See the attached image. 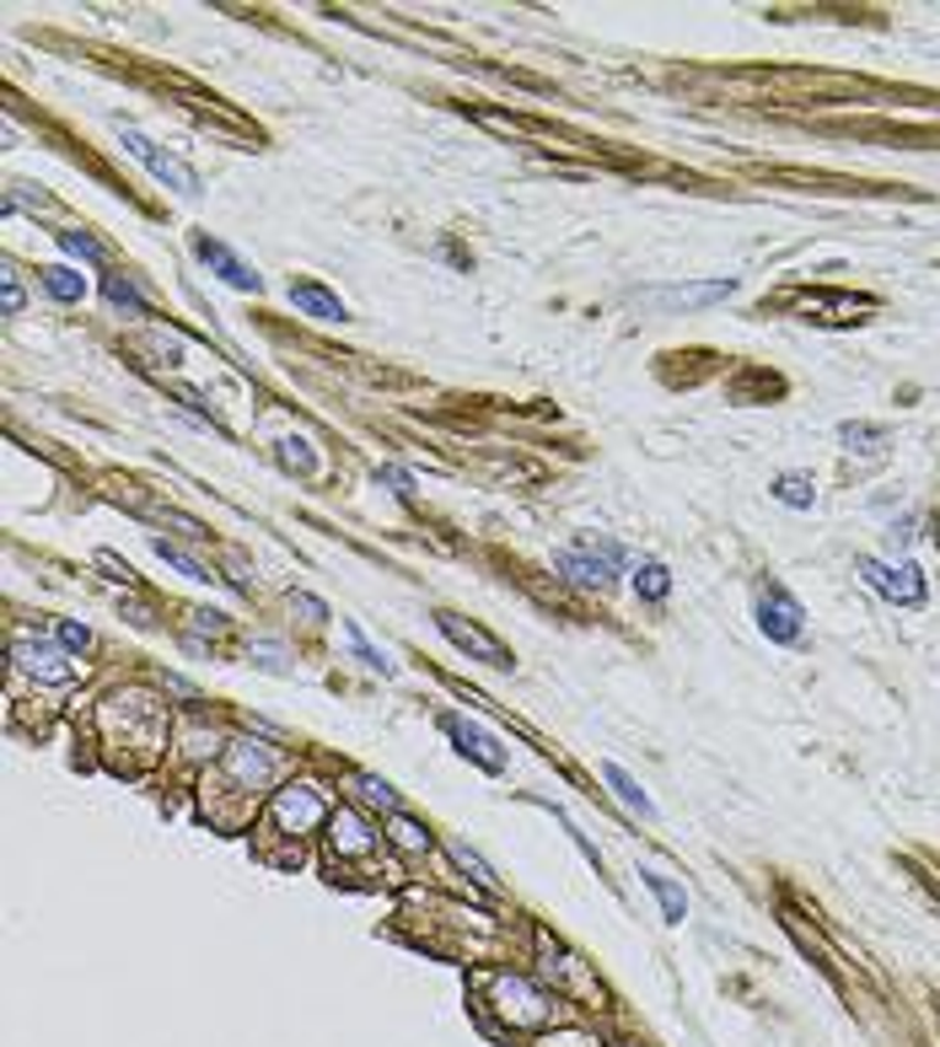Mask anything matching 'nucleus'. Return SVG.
I'll return each mask as SVG.
<instances>
[{
  "label": "nucleus",
  "mask_w": 940,
  "mask_h": 1047,
  "mask_svg": "<svg viewBox=\"0 0 940 1047\" xmlns=\"http://www.w3.org/2000/svg\"><path fill=\"white\" fill-rule=\"evenodd\" d=\"M226 768H232L248 790H258V785L275 779V752L258 747V742H232V747H226Z\"/></svg>",
  "instance_id": "nucleus-11"
},
{
  "label": "nucleus",
  "mask_w": 940,
  "mask_h": 1047,
  "mask_svg": "<svg viewBox=\"0 0 940 1047\" xmlns=\"http://www.w3.org/2000/svg\"><path fill=\"white\" fill-rule=\"evenodd\" d=\"M602 779L613 785V796L624 800L635 817H656V800H650L640 785H635V774H629V768H618V763H602Z\"/></svg>",
  "instance_id": "nucleus-14"
},
{
  "label": "nucleus",
  "mask_w": 940,
  "mask_h": 1047,
  "mask_svg": "<svg viewBox=\"0 0 940 1047\" xmlns=\"http://www.w3.org/2000/svg\"><path fill=\"white\" fill-rule=\"evenodd\" d=\"M59 248L76 252V258H87V263H102L108 252H102L98 237H87V232H59Z\"/></svg>",
  "instance_id": "nucleus-25"
},
{
  "label": "nucleus",
  "mask_w": 940,
  "mask_h": 1047,
  "mask_svg": "<svg viewBox=\"0 0 940 1047\" xmlns=\"http://www.w3.org/2000/svg\"><path fill=\"white\" fill-rule=\"evenodd\" d=\"M484 1004L505 1021V1032H548L553 1026V994L538 989L527 972H484Z\"/></svg>",
  "instance_id": "nucleus-1"
},
{
  "label": "nucleus",
  "mask_w": 940,
  "mask_h": 1047,
  "mask_svg": "<svg viewBox=\"0 0 940 1047\" xmlns=\"http://www.w3.org/2000/svg\"><path fill=\"white\" fill-rule=\"evenodd\" d=\"M119 135H124V146H130V156H135V161H146V172L156 178V183L178 189L183 200H194V194H199V172H194V167H183L178 156H167V150L156 146V140H146L135 124H119Z\"/></svg>",
  "instance_id": "nucleus-3"
},
{
  "label": "nucleus",
  "mask_w": 940,
  "mask_h": 1047,
  "mask_svg": "<svg viewBox=\"0 0 940 1047\" xmlns=\"http://www.w3.org/2000/svg\"><path fill=\"white\" fill-rule=\"evenodd\" d=\"M553 570H564L575 586H592V592H613L618 570H624V549L602 532H581L570 549L553 553Z\"/></svg>",
  "instance_id": "nucleus-2"
},
{
  "label": "nucleus",
  "mask_w": 940,
  "mask_h": 1047,
  "mask_svg": "<svg viewBox=\"0 0 940 1047\" xmlns=\"http://www.w3.org/2000/svg\"><path fill=\"white\" fill-rule=\"evenodd\" d=\"M618 1047H635V1043H618Z\"/></svg>",
  "instance_id": "nucleus-32"
},
{
  "label": "nucleus",
  "mask_w": 940,
  "mask_h": 1047,
  "mask_svg": "<svg viewBox=\"0 0 940 1047\" xmlns=\"http://www.w3.org/2000/svg\"><path fill=\"white\" fill-rule=\"evenodd\" d=\"M774 499L791 505V510H812V505H817V489H812L806 473H780V479H774Z\"/></svg>",
  "instance_id": "nucleus-16"
},
{
  "label": "nucleus",
  "mask_w": 940,
  "mask_h": 1047,
  "mask_svg": "<svg viewBox=\"0 0 940 1047\" xmlns=\"http://www.w3.org/2000/svg\"><path fill=\"white\" fill-rule=\"evenodd\" d=\"M194 258L210 269V274H221L232 291H264V280L253 274L248 263L237 258V252L226 248V243H215V237H204V232H194Z\"/></svg>",
  "instance_id": "nucleus-7"
},
{
  "label": "nucleus",
  "mask_w": 940,
  "mask_h": 1047,
  "mask_svg": "<svg viewBox=\"0 0 940 1047\" xmlns=\"http://www.w3.org/2000/svg\"><path fill=\"white\" fill-rule=\"evenodd\" d=\"M349 645H355V655H360V661H366V666H371V672H382V677H393V661H388V655H382V650L371 645V640H366V634H360V629H355V623H349Z\"/></svg>",
  "instance_id": "nucleus-24"
},
{
  "label": "nucleus",
  "mask_w": 940,
  "mask_h": 1047,
  "mask_svg": "<svg viewBox=\"0 0 940 1047\" xmlns=\"http://www.w3.org/2000/svg\"><path fill=\"white\" fill-rule=\"evenodd\" d=\"M59 645H65V650H87V645H92V629H87V623H76V618H65V623H59Z\"/></svg>",
  "instance_id": "nucleus-27"
},
{
  "label": "nucleus",
  "mask_w": 940,
  "mask_h": 1047,
  "mask_svg": "<svg viewBox=\"0 0 940 1047\" xmlns=\"http://www.w3.org/2000/svg\"><path fill=\"white\" fill-rule=\"evenodd\" d=\"M269 817H275L280 833H312V828L328 817V800L317 796L312 785H286V790L275 796V806H269Z\"/></svg>",
  "instance_id": "nucleus-6"
},
{
  "label": "nucleus",
  "mask_w": 940,
  "mask_h": 1047,
  "mask_svg": "<svg viewBox=\"0 0 940 1047\" xmlns=\"http://www.w3.org/2000/svg\"><path fill=\"white\" fill-rule=\"evenodd\" d=\"M758 629H763L774 645H795L801 629H806V612H801V601H795L785 586H763V597H758Z\"/></svg>",
  "instance_id": "nucleus-5"
},
{
  "label": "nucleus",
  "mask_w": 940,
  "mask_h": 1047,
  "mask_svg": "<svg viewBox=\"0 0 940 1047\" xmlns=\"http://www.w3.org/2000/svg\"><path fill=\"white\" fill-rule=\"evenodd\" d=\"M11 655H16V666L27 672V677H38V683H70L76 677V666L65 661V650H54L49 640H16L11 645Z\"/></svg>",
  "instance_id": "nucleus-10"
},
{
  "label": "nucleus",
  "mask_w": 940,
  "mask_h": 1047,
  "mask_svg": "<svg viewBox=\"0 0 940 1047\" xmlns=\"http://www.w3.org/2000/svg\"><path fill=\"white\" fill-rule=\"evenodd\" d=\"M280 462H286V468H296L301 479H306V473H317V457H312V441H306V436L280 441Z\"/></svg>",
  "instance_id": "nucleus-22"
},
{
  "label": "nucleus",
  "mask_w": 940,
  "mask_h": 1047,
  "mask_svg": "<svg viewBox=\"0 0 940 1047\" xmlns=\"http://www.w3.org/2000/svg\"><path fill=\"white\" fill-rule=\"evenodd\" d=\"M150 549H156V559H167V564H172L178 575H189V581H210V570L199 564L194 553H183V549H178V543H167V538H150Z\"/></svg>",
  "instance_id": "nucleus-17"
},
{
  "label": "nucleus",
  "mask_w": 940,
  "mask_h": 1047,
  "mask_svg": "<svg viewBox=\"0 0 940 1047\" xmlns=\"http://www.w3.org/2000/svg\"><path fill=\"white\" fill-rule=\"evenodd\" d=\"M635 592H640V597H650V601L667 597V592H672V575H667V564H656V559H650V564H640V570H635Z\"/></svg>",
  "instance_id": "nucleus-19"
},
{
  "label": "nucleus",
  "mask_w": 940,
  "mask_h": 1047,
  "mask_svg": "<svg viewBox=\"0 0 940 1047\" xmlns=\"http://www.w3.org/2000/svg\"><path fill=\"white\" fill-rule=\"evenodd\" d=\"M393 844L403 848V854H425V848H430V833H425L419 822H409V817H393Z\"/></svg>",
  "instance_id": "nucleus-23"
},
{
  "label": "nucleus",
  "mask_w": 940,
  "mask_h": 1047,
  "mask_svg": "<svg viewBox=\"0 0 940 1047\" xmlns=\"http://www.w3.org/2000/svg\"><path fill=\"white\" fill-rule=\"evenodd\" d=\"M860 581L887 601H903V607H919L925 601V575L919 564H882V559H854Z\"/></svg>",
  "instance_id": "nucleus-4"
},
{
  "label": "nucleus",
  "mask_w": 940,
  "mask_h": 1047,
  "mask_svg": "<svg viewBox=\"0 0 940 1047\" xmlns=\"http://www.w3.org/2000/svg\"><path fill=\"white\" fill-rule=\"evenodd\" d=\"M441 731L457 742V752L462 757H473L479 768H490V774H505V752H500V742L490 736V731H479L473 720H462V714H446Z\"/></svg>",
  "instance_id": "nucleus-9"
},
{
  "label": "nucleus",
  "mask_w": 940,
  "mask_h": 1047,
  "mask_svg": "<svg viewBox=\"0 0 940 1047\" xmlns=\"http://www.w3.org/2000/svg\"><path fill=\"white\" fill-rule=\"evenodd\" d=\"M436 629H441L446 640L457 650H468V655H479L484 666H511V650L500 645L495 634H484L479 623H462L457 612H436Z\"/></svg>",
  "instance_id": "nucleus-8"
},
{
  "label": "nucleus",
  "mask_w": 940,
  "mask_h": 1047,
  "mask_svg": "<svg viewBox=\"0 0 940 1047\" xmlns=\"http://www.w3.org/2000/svg\"><path fill=\"white\" fill-rule=\"evenodd\" d=\"M291 306L296 312H306V317H317V323H345L349 306L334 291H323V285H312V280H301V285H291Z\"/></svg>",
  "instance_id": "nucleus-13"
},
{
  "label": "nucleus",
  "mask_w": 940,
  "mask_h": 1047,
  "mask_svg": "<svg viewBox=\"0 0 940 1047\" xmlns=\"http://www.w3.org/2000/svg\"><path fill=\"white\" fill-rule=\"evenodd\" d=\"M451 859L468 870V881H473V887H484V892H500V876H495V870H490V865H484V859H479V854H473L468 844H451Z\"/></svg>",
  "instance_id": "nucleus-18"
},
{
  "label": "nucleus",
  "mask_w": 940,
  "mask_h": 1047,
  "mask_svg": "<svg viewBox=\"0 0 940 1047\" xmlns=\"http://www.w3.org/2000/svg\"><path fill=\"white\" fill-rule=\"evenodd\" d=\"M839 436H843V441H849V447H854V441H882L887 430H882V425H843Z\"/></svg>",
  "instance_id": "nucleus-28"
},
{
  "label": "nucleus",
  "mask_w": 940,
  "mask_h": 1047,
  "mask_svg": "<svg viewBox=\"0 0 940 1047\" xmlns=\"http://www.w3.org/2000/svg\"><path fill=\"white\" fill-rule=\"evenodd\" d=\"M328 828H334V833H328V844H334L339 859H360V854H371V848H377V833H371L355 811H334V817H328Z\"/></svg>",
  "instance_id": "nucleus-12"
},
{
  "label": "nucleus",
  "mask_w": 940,
  "mask_h": 1047,
  "mask_svg": "<svg viewBox=\"0 0 940 1047\" xmlns=\"http://www.w3.org/2000/svg\"><path fill=\"white\" fill-rule=\"evenodd\" d=\"M640 881L650 887V892H656L661 913H667V924H683V919H689V898H683V892H678V887H672L661 870H640Z\"/></svg>",
  "instance_id": "nucleus-15"
},
{
  "label": "nucleus",
  "mask_w": 940,
  "mask_h": 1047,
  "mask_svg": "<svg viewBox=\"0 0 940 1047\" xmlns=\"http://www.w3.org/2000/svg\"><path fill=\"white\" fill-rule=\"evenodd\" d=\"M108 301H113L119 312H130V317H146V301H141V291H135L130 280H108Z\"/></svg>",
  "instance_id": "nucleus-26"
},
{
  "label": "nucleus",
  "mask_w": 940,
  "mask_h": 1047,
  "mask_svg": "<svg viewBox=\"0 0 940 1047\" xmlns=\"http://www.w3.org/2000/svg\"><path fill=\"white\" fill-rule=\"evenodd\" d=\"M44 285H49L54 301H81L87 296V280L76 269H44Z\"/></svg>",
  "instance_id": "nucleus-20"
},
{
  "label": "nucleus",
  "mask_w": 940,
  "mask_h": 1047,
  "mask_svg": "<svg viewBox=\"0 0 940 1047\" xmlns=\"http://www.w3.org/2000/svg\"><path fill=\"white\" fill-rule=\"evenodd\" d=\"M194 623H199V629H210V634H221V629H226V618H221V612H194Z\"/></svg>",
  "instance_id": "nucleus-31"
},
{
  "label": "nucleus",
  "mask_w": 940,
  "mask_h": 1047,
  "mask_svg": "<svg viewBox=\"0 0 940 1047\" xmlns=\"http://www.w3.org/2000/svg\"><path fill=\"white\" fill-rule=\"evenodd\" d=\"M0 301H5V312H22V285L5 280V285H0Z\"/></svg>",
  "instance_id": "nucleus-30"
},
{
  "label": "nucleus",
  "mask_w": 940,
  "mask_h": 1047,
  "mask_svg": "<svg viewBox=\"0 0 940 1047\" xmlns=\"http://www.w3.org/2000/svg\"><path fill=\"white\" fill-rule=\"evenodd\" d=\"M291 607H301V612H306V618H317V623L328 618V607H323L317 597H306V592H291Z\"/></svg>",
  "instance_id": "nucleus-29"
},
{
  "label": "nucleus",
  "mask_w": 940,
  "mask_h": 1047,
  "mask_svg": "<svg viewBox=\"0 0 940 1047\" xmlns=\"http://www.w3.org/2000/svg\"><path fill=\"white\" fill-rule=\"evenodd\" d=\"M355 790H360V800H366V806H377V811L398 817V796H393V785H382V779L360 774V779H355Z\"/></svg>",
  "instance_id": "nucleus-21"
}]
</instances>
